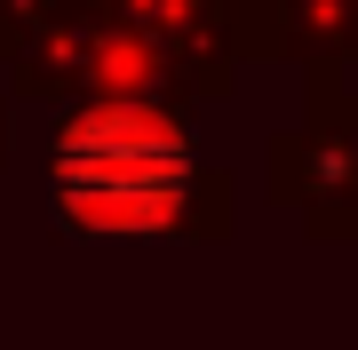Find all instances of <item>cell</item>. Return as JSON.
<instances>
[{
    "mask_svg": "<svg viewBox=\"0 0 358 350\" xmlns=\"http://www.w3.org/2000/svg\"><path fill=\"white\" fill-rule=\"evenodd\" d=\"M56 199L80 223L143 231L167 223L183 199V143L152 112H88L56 143Z\"/></svg>",
    "mask_w": 358,
    "mask_h": 350,
    "instance_id": "6da1fadb",
    "label": "cell"
}]
</instances>
